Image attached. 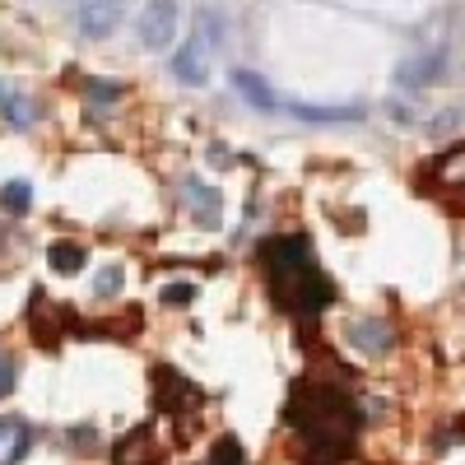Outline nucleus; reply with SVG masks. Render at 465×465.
I'll list each match as a JSON object with an SVG mask.
<instances>
[{
	"mask_svg": "<svg viewBox=\"0 0 465 465\" xmlns=\"http://www.w3.org/2000/svg\"><path fill=\"white\" fill-rule=\"evenodd\" d=\"M232 89H238L252 107H261V112H275L280 107V98H275V89H270L256 70H232Z\"/></svg>",
	"mask_w": 465,
	"mask_h": 465,
	"instance_id": "8",
	"label": "nucleus"
},
{
	"mask_svg": "<svg viewBox=\"0 0 465 465\" xmlns=\"http://www.w3.org/2000/svg\"><path fill=\"white\" fill-rule=\"evenodd\" d=\"M116 24H122V0H84L74 10V28L84 37H112Z\"/></svg>",
	"mask_w": 465,
	"mask_h": 465,
	"instance_id": "6",
	"label": "nucleus"
},
{
	"mask_svg": "<svg viewBox=\"0 0 465 465\" xmlns=\"http://www.w3.org/2000/svg\"><path fill=\"white\" fill-rule=\"evenodd\" d=\"M354 340H359V349H368V354H381V349L391 344V331H386L381 322H359Z\"/></svg>",
	"mask_w": 465,
	"mask_h": 465,
	"instance_id": "12",
	"label": "nucleus"
},
{
	"mask_svg": "<svg viewBox=\"0 0 465 465\" xmlns=\"http://www.w3.org/2000/svg\"><path fill=\"white\" fill-rule=\"evenodd\" d=\"M447 65H451L447 47H433V52H419V56L401 61V70H396V80H401L405 89H429V84H438L442 74H447Z\"/></svg>",
	"mask_w": 465,
	"mask_h": 465,
	"instance_id": "5",
	"label": "nucleus"
},
{
	"mask_svg": "<svg viewBox=\"0 0 465 465\" xmlns=\"http://www.w3.org/2000/svg\"><path fill=\"white\" fill-rule=\"evenodd\" d=\"M0 103H5V112H10V126H33V107L24 103V98H0Z\"/></svg>",
	"mask_w": 465,
	"mask_h": 465,
	"instance_id": "17",
	"label": "nucleus"
},
{
	"mask_svg": "<svg viewBox=\"0 0 465 465\" xmlns=\"http://www.w3.org/2000/svg\"><path fill=\"white\" fill-rule=\"evenodd\" d=\"M47 265L56 270V275H80V270L89 265V252H84L80 242L61 238V242H52V247H47Z\"/></svg>",
	"mask_w": 465,
	"mask_h": 465,
	"instance_id": "9",
	"label": "nucleus"
},
{
	"mask_svg": "<svg viewBox=\"0 0 465 465\" xmlns=\"http://www.w3.org/2000/svg\"><path fill=\"white\" fill-rule=\"evenodd\" d=\"M163 307H186V302H196V284H186V280H177V284H168L163 293Z\"/></svg>",
	"mask_w": 465,
	"mask_h": 465,
	"instance_id": "16",
	"label": "nucleus"
},
{
	"mask_svg": "<svg viewBox=\"0 0 465 465\" xmlns=\"http://www.w3.org/2000/svg\"><path fill=\"white\" fill-rule=\"evenodd\" d=\"M15 377H19L15 359H10V354H0V401H5V396H15Z\"/></svg>",
	"mask_w": 465,
	"mask_h": 465,
	"instance_id": "18",
	"label": "nucleus"
},
{
	"mask_svg": "<svg viewBox=\"0 0 465 465\" xmlns=\"http://www.w3.org/2000/svg\"><path fill=\"white\" fill-rule=\"evenodd\" d=\"M196 37H201L210 52H219V47H223V19H219L214 10H201V15H196Z\"/></svg>",
	"mask_w": 465,
	"mask_h": 465,
	"instance_id": "14",
	"label": "nucleus"
},
{
	"mask_svg": "<svg viewBox=\"0 0 465 465\" xmlns=\"http://www.w3.org/2000/svg\"><path fill=\"white\" fill-rule=\"evenodd\" d=\"M214 465H242L238 447H232V442H228V447H219V460H214Z\"/></svg>",
	"mask_w": 465,
	"mask_h": 465,
	"instance_id": "20",
	"label": "nucleus"
},
{
	"mask_svg": "<svg viewBox=\"0 0 465 465\" xmlns=\"http://www.w3.org/2000/svg\"><path fill=\"white\" fill-rule=\"evenodd\" d=\"M33 447V429L24 419H0V465H19Z\"/></svg>",
	"mask_w": 465,
	"mask_h": 465,
	"instance_id": "7",
	"label": "nucleus"
},
{
	"mask_svg": "<svg viewBox=\"0 0 465 465\" xmlns=\"http://www.w3.org/2000/svg\"><path fill=\"white\" fill-rule=\"evenodd\" d=\"M0 98H5V94H0Z\"/></svg>",
	"mask_w": 465,
	"mask_h": 465,
	"instance_id": "21",
	"label": "nucleus"
},
{
	"mask_svg": "<svg viewBox=\"0 0 465 465\" xmlns=\"http://www.w3.org/2000/svg\"><path fill=\"white\" fill-rule=\"evenodd\" d=\"M89 98H94V103H116V98H122V84L94 80V84H89Z\"/></svg>",
	"mask_w": 465,
	"mask_h": 465,
	"instance_id": "19",
	"label": "nucleus"
},
{
	"mask_svg": "<svg viewBox=\"0 0 465 465\" xmlns=\"http://www.w3.org/2000/svg\"><path fill=\"white\" fill-rule=\"evenodd\" d=\"M210 70H214V52L201 43L196 33L186 37V47H177V56H173V74L182 84H191V89H205L210 84Z\"/></svg>",
	"mask_w": 465,
	"mask_h": 465,
	"instance_id": "4",
	"label": "nucleus"
},
{
	"mask_svg": "<svg viewBox=\"0 0 465 465\" xmlns=\"http://www.w3.org/2000/svg\"><path fill=\"white\" fill-rule=\"evenodd\" d=\"M298 116H307V122H359V107H312V103H293Z\"/></svg>",
	"mask_w": 465,
	"mask_h": 465,
	"instance_id": "10",
	"label": "nucleus"
},
{
	"mask_svg": "<svg viewBox=\"0 0 465 465\" xmlns=\"http://www.w3.org/2000/svg\"><path fill=\"white\" fill-rule=\"evenodd\" d=\"M293 429H298L307 456L322 460V465H335V460H344L349 447H354L359 410L349 405V396L335 391V386L307 381L302 391L293 396Z\"/></svg>",
	"mask_w": 465,
	"mask_h": 465,
	"instance_id": "1",
	"label": "nucleus"
},
{
	"mask_svg": "<svg viewBox=\"0 0 465 465\" xmlns=\"http://www.w3.org/2000/svg\"><path fill=\"white\" fill-rule=\"evenodd\" d=\"M28 205H33V186L28 182H5L0 186V210L5 214H28Z\"/></svg>",
	"mask_w": 465,
	"mask_h": 465,
	"instance_id": "11",
	"label": "nucleus"
},
{
	"mask_svg": "<svg viewBox=\"0 0 465 465\" xmlns=\"http://www.w3.org/2000/svg\"><path fill=\"white\" fill-rule=\"evenodd\" d=\"M122 284H126V275H122V265H107L103 275L94 280V293H98V298H112V293H122Z\"/></svg>",
	"mask_w": 465,
	"mask_h": 465,
	"instance_id": "15",
	"label": "nucleus"
},
{
	"mask_svg": "<svg viewBox=\"0 0 465 465\" xmlns=\"http://www.w3.org/2000/svg\"><path fill=\"white\" fill-rule=\"evenodd\" d=\"M265 280H270V298H275L284 312H322L335 298V289L326 284L312 252H307V238L265 242Z\"/></svg>",
	"mask_w": 465,
	"mask_h": 465,
	"instance_id": "2",
	"label": "nucleus"
},
{
	"mask_svg": "<svg viewBox=\"0 0 465 465\" xmlns=\"http://www.w3.org/2000/svg\"><path fill=\"white\" fill-rule=\"evenodd\" d=\"M186 205L196 210L201 219H214L219 214V201H214V191L205 182H186Z\"/></svg>",
	"mask_w": 465,
	"mask_h": 465,
	"instance_id": "13",
	"label": "nucleus"
},
{
	"mask_svg": "<svg viewBox=\"0 0 465 465\" xmlns=\"http://www.w3.org/2000/svg\"><path fill=\"white\" fill-rule=\"evenodd\" d=\"M182 28V10H177V0H149L144 15H140V43L149 52H168L173 47V37Z\"/></svg>",
	"mask_w": 465,
	"mask_h": 465,
	"instance_id": "3",
	"label": "nucleus"
}]
</instances>
